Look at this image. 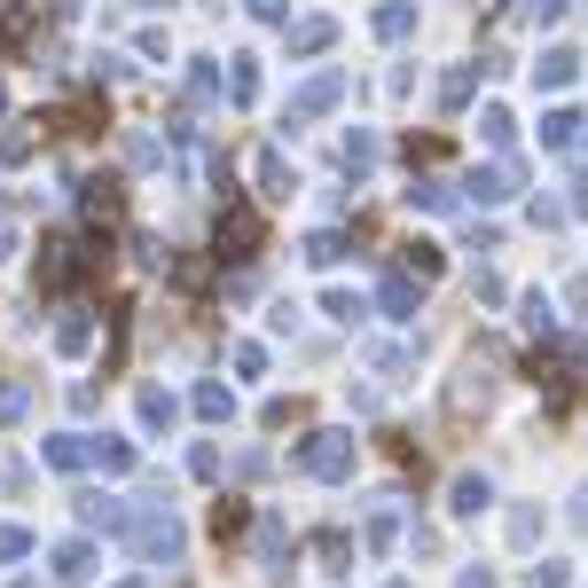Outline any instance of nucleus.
Returning a JSON list of instances; mask_svg holds the SVG:
<instances>
[{
    "label": "nucleus",
    "mask_w": 588,
    "mask_h": 588,
    "mask_svg": "<svg viewBox=\"0 0 588 588\" xmlns=\"http://www.w3.org/2000/svg\"><path fill=\"white\" fill-rule=\"evenodd\" d=\"M228 361H235V377H267V346H260V338H235Z\"/></svg>",
    "instance_id": "obj_35"
},
{
    "label": "nucleus",
    "mask_w": 588,
    "mask_h": 588,
    "mask_svg": "<svg viewBox=\"0 0 588 588\" xmlns=\"http://www.w3.org/2000/svg\"><path fill=\"white\" fill-rule=\"evenodd\" d=\"M134 416H141V432H149V440H165V432L181 424V400L165 392V385H141V392H134Z\"/></svg>",
    "instance_id": "obj_10"
},
{
    "label": "nucleus",
    "mask_w": 588,
    "mask_h": 588,
    "mask_svg": "<svg viewBox=\"0 0 588 588\" xmlns=\"http://www.w3.org/2000/svg\"><path fill=\"white\" fill-rule=\"evenodd\" d=\"M87 346H95V314H87V306H71V314L55 322V354H63V361H78Z\"/></svg>",
    "instance_id": "obj_17"
},
{
    "label": "nucleus",
    "mask_w": 588,
    "mask_h": 588,
    "mask_svg": "<svg viewBox=\"0 0 588 588\" xmlns=\"http://www.w3.org/2000/svg\"><path fill=\"white\" fill-rule=\"evenodd\" d=\"M392 542H400V494H385L377 511H369V526H361V549H377V557H385Z\"/></svg>",
    "instance_id": "obj_18"
},
{
    "label": "nucleus",
    "mask_w": 588,
    "mask_h": 588,
    "mask_svg": "<svg viewBox=\"0 0 588 588\" xmlns=\"http://www.w3.org/2000/svg\"><path fill=\"white\" fill-rule=\"evenodd\" d=\"M369 24H377V40H408V32H416V0H385Z\"/></svg>",
    "instance_id": "obj_22"
},
{
    "label": "nucleus",
    "mask_w": 588,
    "mask_h": 588,
    "mask_svg": "<svg viewBox=\"0 0 588 588\" xmlns=\"http://www.w3.org/2000/svg\"><path fill=\"white\" fill-rule=\"evenodd\" d=\"M228 103H260V63L251 55H235V71H228Z\"/></svg>",
    "instance_id": "obj_32"
},
{
    "label": "nucleus",
    "mask_w": 588,
    "mask_h": 588,
    "mask_svg": "<svg viewBox=\"0 0 588 588\" xmlns=\"http://www.w3.org/2000/svg\"><path fill=\"white\" fill-rule=\"evenodd\" d=\"M291 463H298L306 479H354L361 440H354V432H306V440L291 448Z\"/></svg>",
    "instance_id": "obj_2"
},
{
    "label": "nucleus",
    "mask_w": 588,
    "mask_h": 588,
    "mask_svg": "<svg viewBox=\"0 0 588 588\" xmlns=\"http://www.w3.org/2000/svg\"><path fill=\"white\" fill-rule=\"evenodd\" d=\"M17 588H32V580H17Z\"/></svg>",
    "instance_id": "obj_50"
},
{
    "label": "nucleus",
    "mask_w": 588,
    "mask_h": 588,
    "mask_svg": "<svg viewBox=\"0 0 588 588\" xmlns=\"http://www.w3.org/2000/svg\"><path fill=\"white\" fill-rule=\"evenodd\" d=\"M408 204H424V212H448V204H455V189H448V181H408Z\"/></svg>",
    "instance_id": "obj_38"
},
{
    "label": "nucleus",
    "mask_w": 588,
    "mask_h": 588,
    "mask_svg": "<svg viewBox=\"0 0 588 588\" xmlns=\"http://www.w3.org/2000/svg\"><path fill=\"white\" fill-rule=\"evenodd\" d=\"M400 251H408V260H400V275H416V283H432V275L448 267V260H440V243H424V235H416V243H400Z\"/></svg>",
    "instance_id": "obj_23"
},
{
    "label": "nucleus",
    "mask_w": 588,
    "mask_h": 588,
    "mask_svg": "<svg viewBox=\"0 0 588 588\" xmlns=\"http://www.w3.org/2000/svg\"><path fill=\"white\" fill-rule=\"evenodd\" d=\"M448 511H455V518H479V511H494V479H486V471H463V479L448 486Z\"/></svg>",
    "instance_id": "obj_15"
},
{
    "label": "nucleus",
    "mask_w": 588,
    "mask_h": 588,
    "mask_svg": "<svg viewBox=\"0 0 588 588\" xmlns=\"http://www.w3.org/2000/svg\"><path fill=\"white\" fill-rule=\"evenodd\" d=\"M243 9L260 17V24H291V0H243Z\"/></svg>",
    "instance_id": "obj_41"
},
{
    "label": "nucleus",
    "mask_w": 588,
    "mask_h": 588,
    "mask_svg": "<svg viewBox=\"0 0 588 588\" xmlns=\"http://www.w3.org/2000/svg\"><path fill=\"white\" fill-rule=\"evenodd\" d=\"M573 78H580V55H573V48H542L534 87H542V95H557V87H573Z\"/></svg>",
    "instance_id": "obj_16"
},
{
    "label": "nucleus",
    "mask_w": 588,
    "mask_h": 588,
    "mask_svg": "<svg viewBox=\"0 0 588 588\" xmlns=\"http://www.w3.org/2000/svg\"><path fill=\"white\" fill-rule=\"evenodd\" d=\"M322 314H329V322H346V329H354V322H361L369 306H361L354 291H322Z\"/></svg>",
    "instance_id": "obj_37"
},
{
    "label": "nucleus",
    "mask_w": 588,
    "mask_h": 588,
    "mask_svg": "<svg viewBox=\"0 0 588 588\" xmlns=\"http://www.w3.org/2000/svg\"><path fill=\"white\" fill-rule=\"evenodd\" d=\"M24 408H32V392H24V385H0V424H17Z\"/></svg>",
    "instance_id": "obj_40"
},
{
    "label": "nucleus",
    "mask_w": 588,
    "mask_h": 588,
    "mask_svg": "<svg viewBox=\"0 0 588 588\" xmlns=\"http://www.w3.org/2000/svg\"><path fill=\"white\" fill-rule=\"evenodd\" d=\"M565 518H573V526L588 534V486H573V511H565Z\"/></svg>",
    "instance_id": "obj_45"
},
{
    "label": "nucleus",
    "mask_w": 588,
    "mask_h": 588,
    "mask_svg": "<svg viewBox=\"0 0 588 588\" xmlns=\"http://www.w3.org/2000/svg\"><path fill=\"white\" fill-rule=\"evenodd\" d=\"M377 157H385V141H377L369 126H346V141H338V174H346V181H369V174H377Z\"/></svg>",
    "instance_id": "obj_9"
},
{
    "label": "nucleus",
    "mask_w": 588,
    "mask_h": 588,
    "mask_svg": "<svg viewBox=\"0 0 588 588\" xmlns=\"http://www.w3.org/2000/svg\"><path fill=\"white\" fill-rule=\"evenodd\" d=\"M338 260H346V235L338 228H314L306 235V267H338Z\"/></svg>",
    "instance_id": "obj_26"
},
{
    "label": "nucleus",
    "mask_w": 588,
    "mask_h": 588,
    "mask_svg": "<svg viewBox=\"0 0 588 588\" xmlns=\"http://www.w3.org/2000/svg\"><path fill=\"white\" fill-rule=\"evenodd\" d=\"M17 260V220H0V267Z\"/></svg>",
    "instance_id": "obj_46"
},
{
    "label": "nucleus",
    "mask_w": 588,
    "mask_h": 588,
    "mask_svg": "<svg viewBox=\"0 0 588 588\" xmlns=\"http://www.w3.org/2000/svg\"><path fill=\"white\" fill-rule=\"evenodd\" d=\"M377 314H385V322H416V314H424V283L392 267V275L377 283Z\"/></svg>",
    "instance_id": "obj_8"
},
{
    "label": "nucleus",
    "mask_w": 588,
    "mask_h": 588,
    "mask_svg": "<svg viewBox=\"0 0 588 588\" xmlns=\"http://www.w3.org/2000/svg\"><path fill=\"white\" fill-rule=\"evenodd\" d=\"M126 511H134V502H118V494H95V486L78 494V526H95V534H111V542L126 534Z\"/></svg>",
    "instance_id": "obj_12"
},
{
    "label": "nucleus",
    "mask_w": 588,
    "mask_h": 588,
    "mask_svg": "<svg viewBox=\"0 0 588 588\" xmlns=\"http://www.w3.org/2000/svg\"><path fill=\"white\" fill-rule=\"evenodd\" d=\"M243 526H251V511H243L235 494H220V502H212V534H220V542H235Z\"/></svg>",
    "instance_id": "obj_31"
},
{
    "label": "nucleus",
    "mask_w": 588,
    "mask_h": 588,
    "mask_svg": "<svg viewBox=\"0 0 588 588\" xmlns=\"http://www.w3.org/2000/svg\"><path fill=\"white\" fill-rule=\"evenodd\" d=\"M346 103V71H314L306 87H291V103H283V126L298 134V126H314V118H329Z\"/></svg>",
    "instance_id": "obj_3"
},
{
    "label": "nucleus",
    "mask_w": 588,
    "mask_h": 588,
    "mask_svg": "<svg viewBox=\"0 0 588 588\" xmlns=\"http://www.w3.org/2000/svg\"><path fill=\"white\" fill-rule=\"evenodd\" d=\"M580 141V111H549L542 118V149H573Z\"/></svg>",
    "instance_id": "obj_29"
},
{
    "label": "nucleus",
    "mask_w": 588,
    "mask_h": 588,
    "mask_svg": "<svg viewBox=\"0 0 588 588\" xmlns=\"http://www.w3.org/2000/svg\"><path fill=\"white\" fill-rule=\"evenodd\" d=\"M189 479H220V448H212V440L189 448Z\"/></svg>",
    "instance_id": "obj_39"
},
{
    "label": "nucleus",
    "mask_w": 588,
    "mask_h": 588,
    "mask_svg": "<svg viewBox=\"0 0 588 588\" xmlns=\"http://www.w3.org/2000/svg\"><path fill=\"white\" fill-rule=\"evenodd\" d=\"M479 134H486V149H511V141H518V118L502 111V103H486V111H479Z\"/></svg>",
    "instance_id": "obj_25"
},
{
    "label": "nucleus",
    "mask_w": 588,
    "mask_h": 588,
    "mask_svg": "<svg viewBox=\"0 0 588 588\" xmlns=\"http://www.w3.org/2000/svg\"><path fill=\"white\" fill-rule=\"evenodd\" d=\"M134 9H165V0H134Z\"/></svg>",
    "instance_id": "obj_47"
},
{
    "label": "nucleus",
    "mask_w": 588,
    "mask_h": 588,
    "mask_svg": "<svg viewBox=\"0 0 588 588\" xmlns=\"http://www.w3.org/2000/svg\"><path fill=\"white\" fill-rule=\"evenodd\" d=\"M526 588H573V565L565 557H542V565H526Z\"/></svg>",
    "instance_id": "obj_34"
},
{
    "label": "nucleus",
    "mask_w": 588,
    "mask_h": 588,
    "mask_svg": "<svg viewBox=\"0 0 588 588\" xmlns=\"http://www.w3.org/2000/svg\"><path fill=\"white\" fill-rule=\"evenodd\" d=\"M95 463H103V479H126L141 455H134V440H95Z\"/></svg>",
    "instance_id": "obj_30"
},
{
    "label": "nucleus",
    "mask_w": 588,
    "mask_h": 588,
    "mask_svg": "<svg viewBox=\"0 0 588 588\" xmlns=\"http://www.w3.org/2000/svg\"><path fill=\"white\" fill-rule=\"evenodd\" d=\"M189 408H197V416H204V424H228V416H235V392H228V385H212V377H204V385H197V392H189Z\"/></svg>",
    "instance_id": "obj_20"
},
{
    "label": "nucleus",
    "mask_w": 588,
    "mask_h": 588,
    "mask_svg": "<svg viewBox=\"0 0 588 588\" xmlns=\"http://www.w3.org/2000/svg\"><path fill=\"white\" fill-rule=\"evenodd\" d=\"M87 267H95V251L78 235H40V291H71Z\"/></svg>",
    "instance_id": "obj_4"
},
{
    "label": "nucleus",
    "mask_w": 588,
    "mask_h": 588,
    "mask_svg": "<svg viewBox=\"0 0 588 588\" xmlns=\"http://www.w3.org/2000/svg\"><path fill=\"white\" fill-rule=\"evenodd\" d=\"M392 588H408V580H392Z\"/></svg>",
    "instance_id": "obj_51"
},
{
    "label": "nucleus",
    "mask_w": 588,
    "mask_h": 588,
    "mask_svg": "<svg viewBox=\"0 0 588 588\" xmlns=\"http://www.w3.org/2000/svg\"><path fill=\"white\" fill-rule=\"evenodd\" d=\"M118 588H149V580H118Z\"/></svg>",
    "instance_id": "obj_49"
},
{
    "label": "nucleus",
    "mask_w": 588,
    "mask_h": 588,
    "mask_svg": "<svg viewBox=\"0 0 588 588\" xmlns=\"http://www.w3.org/2000/svg\"><path fill=\"white\" fill-rule=\"evenodd\" d=\"M565 306H573V314H588V275H573V283H565Z\"/></svg>",
    "instance_id": "obj_43"
},
{
    "label": "nucleus",
    "mask_w": 588,
    "mask_h": 588,
    "mask_svg": "<svg viewBox=\"0 0 588 588\" xmlns=\"http://www.w3.org/2000/svg\"><path fill=\"white\" fill-rule=\"evenodd\" d=\"M486 400H494V369L471 354V361H463V377H455V392H448V408H455V416H471V408H486Z\"/></svg>",
    "instance_id": "obj_13"
},
{
    "label": "nucleus",
    "mask_w": 588,
    "mask_h": 588,
    "mask_svg": "<svg viewBox=\"0 0 588 588\" xmlns=\"http://www.w3.org/2000/svg\"><path fill=\"white\" fill-rule=\"evenodd\" d=\"M40 463L71 479V471H87V463H95V440H87V432H55V440H40Z\"/></svg>",
    "instance_id": "obj_11"
},
{
    "label": "nucleus",
    "mask_w": 588,
    "mask_h": 588,
    "mask_svg": "<svg viewBox=\"0 0 588 588\" xmlns=\"http://www.w3.org/2000/svg\"><path fill=\"white\" fill-rule=\"evenodd\" d=\"M78 204L87 220H118V181H78Z\"/></svg>",
    "instance_id": "obj_27"
},
{
    "label": "nucleus",
    "mask_w": 588,
    "mask_h": 588,
    "mask_svg": "<svg viewBox=\"0 0 588 588\" xmlns=\"http://www.w3.org/2000/svg\"><path fill=\"white\" fill-rule=\"evenodd\" d=\"M220 260H228V267L260 260V212H251V204H228V212H220Z\"/></svg>",
    "instance_id": "obj_6"
},
{
    "label": "nucleus",
    "mask_w": 588,
    "mask_h": 588,
    "mask_svg": "<svg viewBox=\"0 0 588 588\" xmlns=\"http://www.w3.org/2000/svg\"><path fill=\"white\" fill-rule=\"evenodd\" d=\"M455 588H494V573H486V565H463V573H455Z\"/></svg>",
    "instance_id": "obj_44"
},
{
    "label": "nucleus",
    "mask_w": 588,
    "mask_h": 588,
    "mask_svg": "<svg viewBox=\"0 0 588 588\" xmlns=\"http://www.w3.org/2000/svg\"><path fill=\"white\" fill-rule=\"evenodd\" d=\"M48 580L55 588H87L95 580V542H55L48 549Z\"/></svg>",
    "instance_id": "obj_7"
},
{
    "label": "nucleus",
    "mask_w": 588,
    "mask_h": 588,
    "mask_svg": "<svg viewBox=\"0 0 588 588\" xmlns=\"http://www.w3.org/2000/svg\"><path fill=\"white\" fill-rule=\"evenodd\" d=\"M518 322L534 329V338H549V329H557V306H549V291H526V298H518Z\"/></svg>",
    "instance_id": "obj_28"
},
{
    "label": "nucleus",
    "mask_w": 588,
    "mask_h": 588,
    "mask_svg": "<svg viewBox=\"0 0 588 588\" xmlns=\"http://www.w3.org/2000/svg\"><path fill=\"white\" fill-rule=\"evenodd\" d=\"M283 40H291V55H322L329 40H338V24L329 17H298V24H283Z\"/></svg>",
    "instance_id": "obj_19"
},
{
    "label": "nucleus",
    "mask_w": 588,
    "mask_h": 588,
    "mask_svg": "<svg viewBox=\"0 0 588 588\" xmlns=\"http://www.w3.org/2000/svg\"><path fill=\"white\" fill-rule=\"evenodd\" d=\"M471 95H479V63H455V71L440 78V111H463Z\"/></svg>",
    "instance_id": "obj_21"
},
{
    "label": "nucleus",
    "mask_w": 588,
    "mask_h": 588,
    "mask_svg": "<svg viewBox=\"0 0 588 588\" xmlns=\"http://www.w3.org/2000/svg\"><path fill=\"white\" fill-rule=\"evenodd\" d=\"M40 542H32V526H0V565H24Z\"/></svg>",
    "instance_id": "obj_36"
},
{
    "label": "nucleus",
    "mask_w": 588,
    "mask_h": 588,
    "mask_svg": "<svg viewBox=\"0 0 588 588\" xmlns=\"http://www.w3.org/2000/svg\"><path fill=\"white\" fill-rule=\"evenodd\" d=\"M141 565H174L181 557V518H174V502H134V511H126V534H118Z\"/></svg>",
    "instance_id": "obj_1"
},
{
    "label": "nucleus",
    "mask_w": 588,
    "mask_h": 588,
    "mask_svg": "<svg viewBox=\"0 0 588 588\" xmlns=\"http://www.w3.org/2000/svg\"><path fill=\"white\" fill-rule=\"evenodd\" d=\"M251 181H260V197H267V204H283V197L298 189V174L283 165V149H260V157H251Z\"/></svg>",
    "instance_id": "obj_14"
},
{
    "label": "nucleus",
    "mask_w": 588,
    "mask_h": 588,
    "mask_svg": "<svg viewBox=\"0 0 588 588\" xmlns=\"http://www.w3.org/2000/svg\"><path fill=\"white\" fill-rule=\"evenodd\" d=\"M526 189V165L518 157H494V165H479V174L463 181V204H511Z\"/></svg>",
    "instance_id": "obj_5"
},
{
    "label": "nucleus",
    "mask_w": 588,
    "mask_h": 588,
    "mask_svg": "<svg viewBox=\"0 0 588 588\" xmlns=\"http://www.w3.org/2000/svg\"><path fill=\"white\" fill-rule=\"evenodd\" d=\"M0 118H9V87H0Z\"/></svg>",
    "instance_id": "obj_48"
},
{
    "label": "nucleus",
    "mask_w": 588,
    "mask_h": 588,
    "mask_svg": "<svg viewBox=\"0 0 588 588\" xmlns=\"http://www.w3.org/2000/svg\"><path fill=\"white\" fill-rule=\"evenodd\" d=\"M565 17V0H526V24H557Z\"/></svg>",
    "instance_id": "obj_42"
},
{
    "label": "nucleus",
    "mask_w": 588,
    "mask_h": 588,
    "mask_svg": "<svg viewBox=\"0 0 588 588\" xmlns=\"http://www.w3.org/2000/svg\"><path fill=\"white\" fill-rule=\"evenodd\" d=\"M534 542H542V511L518 502V511H511V549H534Z\"/></svg>",
    "instance_id": "obj_33"
},
{
    "label": "nucleus",
    "mask_w": 588,
    "mask_h": 588,
    "mask_svg": "<svg viewBox=\"0 0 588 588\" xmlns=\"http://www.w3.org/2000/svg\"><path fill=\"white\" fill-rule=\"evenodd\" d=\"M189 95H197V103H228V78L212 71V55H197V63H189Z\"/></svg>",
    "instance_id": "obj_24"
}]
</instances>
